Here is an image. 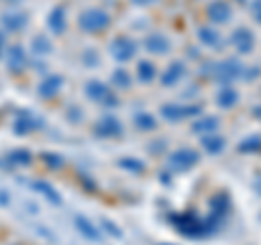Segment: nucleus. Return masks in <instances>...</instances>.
Masks as SVG:
<instances>
[{
  "mask_svg": "<svg viewBox=\"0 0 261 245\" xmlns=\"http://www.w3.org/2000/svg\"><path fill=\"white\" fill-rule=\"evenodd\" d=\"M81 24H83L85 28H102L105 24H107V15L102 11H87L83 18H81Z\"/></svg>",
  "mask_w": 261,
  "mask_h": 245,
  "instance_id": "f257e3e1",
  "label": "nucleus"
},
{
  "mask_svg": "<svg viewBox=\"0 0 261 245\" xmlns=\"http://www.w3.org/2000/svg\"><path fill=\"white\" fill-rule=\"evenodd\" d=\"M252 11H255L257 20L261 22V0H255V5H252Z\"/></svg>",
  "mask_w": 261,
  "mask_h": 245,
  "instance_id": "f03ea898",
  "label": "nucleus"
},
{
  "mask_svg": "<svg viewBox=\"0 0 261 245\" xmlns=\"http://www.w3.org/2000/svg\"><path fill=\"white\" fill-rule=\"evenodd\" d=\"M137 3H152V0H137Z\"/></svg>",
  "mask_w": 261,
  "mask_h": 245,
  "instance_id": "7ed1b4c3",
  "label": "nucleus"
}]
</instances>
